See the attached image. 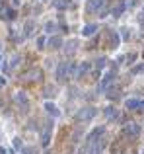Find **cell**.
I'll use <instances>...</instances> for the list:
<instances>
[{"mask_svg":"<svg viewBox=\"0 0 144 154\" xmlns=\"http://www.w3.org/2000/svg\"><path fill=\"white\" fill-rule=\"evenodd\" d=\"M123 12H125V2H123V0H119V2L111 8V16H113V18H119Z\"/></svg>","mask_w":144,"mask_h":154,"instance_id":"9","label":"cell"},{"mask_svg":"<svg viewBox=\"0 0 144 154\" xmlns=\"http://www.w3.org/2000/svg\"><path fill=\"white\" fill-rule=\"evenodd\" d=\"M14 146H16V148H20V146H22V143H20V139H14Z\"/></svg>","mask_w":144,"mask_h":154,"instance_id":"27","label":"cell"},{"mask_svg":"<svg viewBox=\"0 0 144 154\" xmlns=\"http://www.w3.org/2000/svg\"><path fill=\"white\" fill-rule=\"evenodd\" d=\"M96 31H98V25H96V23H88V25H86V27L82 29V33H84L86 37H90V35H94Z\"/></svg>","mask_w":144,"mask_h":154,"instance_id":"12","label":"cell"},{"mask_svg":"<svg viewBox=\"0 0 144 154\" xmlns=\"http://www.w3.org/2000/svg\"><path fill=\"white\" fill-rule=\"evenodd\" d=\"M12 2H14V6H20V2H22V0H12Z\"/></svg>","mask_w":144,"mask_h":154,"instance_id":"29","label":"cell"},{"mask_svg":"<svg viewBox=\"0 0 144 154\" xmlns=\"http://www.w3.org/2000/svg\"><path fill=\"white\" fill-rule=\"evenodd\" d=\"M31 29H33V22L25 23V35H31Z\"/></svg>","mask_w":144,"mask_h":154,"instance_id":"23","label":"cell"},{"mask_svg":"<svg viewBox=\"0 0 144 154\" xmlns=\"http://www.w3.org/2000/svg\"><path fill=\"white\" fill-rule=\"evenodd\" d=\"M4 84H6V80H4V76H0V88H2Z\"/></svg>","mask_w":144,"mask_h":154,"instance_id":"28","label":"cell"},{"mask_svg":"<svg viewBox=\"0 0 144 154\" xmlns=\"http://www.w3.org/2000/svg\"><path fill=\"white\" fill-rule=\"evenodd\" d=\"M51 129H53V127H51V125H47V127H45V131H43V135H41V143H43V146H47L49 141H51Z\"/></svg>","mask_w":144,"mask_h":154,"instance_id":"11","label":"cell"},{"mask_svg":"<svg viewBox=\"0 0 144 154\" xmlns=\"http://www.w3.org/2000/svg\"><path fill=\"white\" fill-rule=\"evenodd\" d=\"M74 70H76V65L74 63H60L58 68H56V78L58 82H66L68 78L74 76Z\"/></svg>","mask_w":144,"mask_h":154,"instance_id":"1","label":"cell"},{"mask_svg":"<svg viewBox=\"0 0 144 154\" xmlns=\"http://www.w3.org/2000/svg\"><path fill=\"white\" fill-rule=\"evenodd\" d=\"M45 45H47V39H45V37H39V39H37V47H39V49H43Z\"/></svg>","mask_w":144,"mask_h":154,"instance_id":"24","label":"cell"},{"mask_svg":"<svg viewBox=\"0 0 144 154\" xmlns=\"http://www.w3.org/2000/svg\"><path fill=\"white\" fill-rule=\"evenodd\" d=\"M125 133H127L129 137H138V135H140V125L134 123V121L127 123V125H125Z\"/></svg>","mask_w":144,"mask_h":154,"instance_id":"4","label":"cell"},{"mask_svg":"<svg viewBox=\"0 0 144 154\" xmlns=\"http://www.w3.org/2000/svg\"><path fill=\"white\" fill-rule=\"evenodd\" d=\"M55 6H56V8H60V10H64V8H68V6H70V2H68V0H56Z\"/></svg>","mask_w":144,"mask_h":154,"instance_id":"20","label":"cell"},{"mask_svg":"<svg viewBox=\"0 0 144 154\" xmlns=\"http://www.w3.org/2000/svg\"><path fill=\"white\" fill-rule=\"evenodd\" d=\"M94 115H96V109H94V107H84V109L78 111L76 117H78V121H90Z\"/></svg>","mask_w":144,"mask_h":154,"instance_id":"3","label":"cell"},{"mask_svg":"<svg viewBox=\"0 0 144 154\" xmlns=\"http://www.w3.org/2000/svg\"><path fill=\"white\" fill-rule=\"evenodd\" d=\"M113 80H115V70H111V72H107L103 76V80H101V84H100V90H107V86H109Z\"/></svg>","mask_w":144,"mask_h":154,"instance_id":"7","label":"cell"},{"mask_svg":"<svg viewBox=\"0 0 144 154\" xmlns=\"http://www.w3.org/2000/svg\"><path fill=\"white\" fill-rule=\"evenodd\" d=\"M45 109L49 111V113H51V115H53V117H58V113H60V111L56 109V105H53V103H51V101H47V103H45Z\"/></svg>","mask_w":144,"mask_h":154,"instance_id":"16","label":"cell"},{"mask_svg":"<svg viewBox=\"0 0 144 154\" xmlns=\"http://www.w3.org/2000/svg\"><path fill=\"white\" fill-rule=\"evenodd\" d=\"M88 70H90V63H82V65H78L76 70H74V78H82Z\"/></svg>","mask_w":144,"mask_h":154,"instance_id":"8","label":"cell"},{"mask_svg":"<svg viewBox=\"0 0 144 154\" xmlns=\"http://www.w3.org/2000/svg\"><path fill=\"white\" fill-rule=\"evenodd\" d=\"M25 78H29V80H39V78H41V70H39V68H33V70H29V72L25 74Z\"/></svg>","mask_w":144,"mask_h":154,"instance_id":"17","label":"cell"},{"mask_svg":"<svg viewBox=\"0 0 144 154\" xmlns=\"http://www.w3.org/2000/svg\"><path fill=\"white\" fill-rule=\"evenodd\" d=\"M45 96H47V98H53V96H56V94H55V88H53V86H47V88H45Z\"/></svg>","mask_w":144,"mask_h":154,"instance_id":"22","label":"cell"},{"mask_svg":"<svg viewBox=\"0 0 144 154\" xmlns=\"http://www.w3.org/2000/svg\"><path fill=\"white\" fill-rule=\"evenodd\" d=\"M105 6V0H88V12H100Z\"/></svg>","mask_w":144,"mask_h":154,"instance_id":"5","label":"cell"},{"mask_svg":"<svg viewBox=\"0 0 144 154\" xmlns=\"http://www.w3.org/2000/svg\"><path fill=\"white\" fill-rule=\"evenodd\" d=\"M55 27H56V25H55V23H53V22H49V23H47V25H45V29H47V31H49V33H51V31H55Z\"/></svg>","mask_w":144,"mask_h":154,"instance_id":"25","label":"cell"},{"mask_svg":"<svg viewBox=\"0 0 144 154\" xmlns=\"http://www.w3.org/2000/svg\"><path fill=\"white\" fill-rule=\"evenodd\" d=\"M103 150V141L101 139H96V141H90L88 148H86V154H101Z\"/></svg>","mask_w":144,"mask_h":154,"instance_id":"2","label":"cell"},{"mask_svg":"<svg viewBox=\"0 0 144 154\" xmlns=\"http://www.w3.org/2000/svg\"><path fill=\"white\" fill-rule=\"evenodd\" d=\"M138 103H140L138 99H127L125 105H127V109H138Z\"/></svg>","mask_w":144,"mask_h":154,"instance_id":"18","label":"cell"},{"mask_svg":"<svg viewBox=\"0 0 144 154\" xmlns=\"http://www.w3.org/2000/svg\"><path fill=\"white\" fill-rule=\"evenodd\" d=\"M105 65H107V59H105V57H101V59H98V61H96V68H98V70H101Z\"/></svg>","mask_w":144,"mask_h":154,"instance_id":"21","label":"cell"},{"mask_svg":"<svg viewBox=\"0 0 144 154\" xmlns=\"http://www.w3.org/2000/svg\"><path fill=\"white\" fill-rule=\"evenodd\" d=\"M142 16H144V10H142Z\"/></svg>","mask_w":144,"mask_h":154,"instance_id":"30","label":"cell"},{"mask_svg":"<svg viewBox=\"0 0 144 154\" xmlns=\"http://www.w3.org/2000/svg\"><path fill=\"white\" fill-rule=\"evenodd\" d=\"M117 45H119V35L117 31H111V49H117Z\"/></svg>","mask_w":144,"mask_h":154,"instance_id":"19","label":"cell"},{"mask_svg":"<svg viewBox=\"0 0 144 154\" xmlns=\"http://www.w3.org/2000/svg\"><path fill=\"white\" fill-rule=\"evenodd\" d=\"M47 45H49L51 49H58V47L62 45V39H60V37H51V39L47 41Z\"/></svg>","mask_w":144,"mask_h":154,"instance_id":"14","label":"cell"},{"mask_svg":"<svg viewBox=\"0 0 144 154\" xmlns=\"http://www.w3.org/2000/svg\"><path fill=\"white\" fill-rule=\"evenodd\" d=\"M16 103H18V105H20V107H22L23 111H25L27 107H29V101H27V96H25L23 92H18V94H16Z\"/></svg>","mask_w":144,"mask_h":154,"instance_id":"6","label":"cell"},{"mask_svg":"<svg viewBox=\"0 0 144 154\" xmlns=\"http://www.w3.org/2000/svg\"><path fill=\"white\" fill-rule=\"evenodd\" d=\"M103 133H105V129H103V127H98V129H96V131H92V135L88 137V143H90V141H96V139H100Z\"/></svg>","mask_w":144,"mask_h":154,"instance_id":"15","label":"cell"},{"mask_svg":"<svg viewBox=\"0 0 144 154\" xmlns=\"http://www.w3.org/2000/svg\"><path fill=\"white\" fill-rule=\"evenodd\" d=\"M105 117H107V119H117V117H119V111L109 105V107H105Z\"/></svg>","mask_w":144,"mask_h":154,"instance_id":"13","label":"cell"},{"mask_svg":"<svg viewBox=\"0 0 144 154\" xmlns=\"http://www.w3.org/2000/svg\"><path fill=\"white\" fill-rule=\"evenodd\" d=\"M76 49H78V41L76 39H70L66 43V47H64V53L66 55H72V53H76Z\"/></svg>","mask_w":144,"mask_h":154,"instance_id":"10","label":"cell"},{"mask_svg":"<svg viewBox=\"0 0 144 154\" xmlns=\"http://www.w3.org/2000/svg\"><path fill=\"white\" fill-rule=\"evenodd\" d=\"M123 31H125V33H123V37H125V39H129V37H131V31H129V29H123Z\"/></svg>","mask_w":144,"mask_h":154,"instance_id":"26","label":"cell"}]
</instances>
